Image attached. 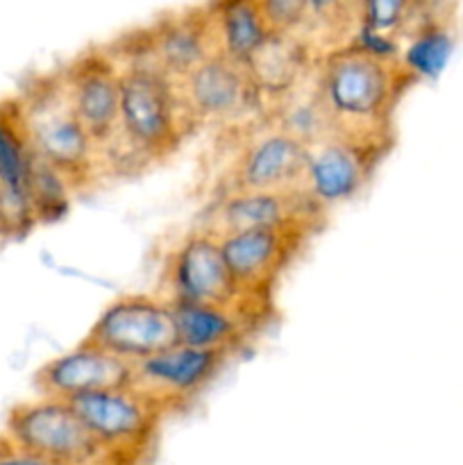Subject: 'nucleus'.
I'll return each instance as SVG.
<instances>
[{
	"instance_id": "1",
	"label": "nucleus",
	"mask_w": 463,
	"mask_h": 465,
	"mask_svg": "<svg viewBox=\"0 0 463 465\" xmlns=\"http://www.w3.org/2000/svg\"><path fill=\"white\" fill-rule=\"evenodd\" d=\"M121 66V114L113 139L100 150V180H127L168 162L193 136L180 86L159 71L136 30L107 41Z\"/></svg>"
},
{
	"instance_id": "2",
	"label": "nucleus",
	"mask_w": 463,
	"mask_h": 465,
	"mask_svg": "<svg viewBox=\"0 0 463 465\" xmlns=\"http://www.w3.org/2000/svg\"><path fill=\"white\" fill-rule=\"evenodd\" d=\"M413 84L402 68L359 50H334L318 59L316 89L339 134L398 141L395 114Z\"/></svg>"
},
{
	"instance_id": "3",
	"label": "nucleus",
	"mask_w": 463,
	"mask_h": 465,
	"mask_svg": "<svg viewBox=\"0 0 463 465\" xmlns=\"http://www.w3.org/2000/svg\"><path fill=\"white\" fill-rule=\"evenodd\" d=\"M307 148L266 118L216 132L202 159V203L232 193L300 191Z\"/></svg>"
},
{
	"instance_id": "4",
	"label": "nucleus",
	"mask_w": 463,
	"mask_h": 465,
	"mask_svg": "<svg viewBox=\"0 0 463 465\" xmlns=\"http://www.w3.org/2000/svg\"><path fill=\"white\" fill-rule=\"evenodd\" d=\"M12 104L32 153L66 175L77 193L103 182L100 150L77 118L57 68L27 77Z\"/></svg>"
},
{
	"instance_id": "5",
	"label": "nucleus",
	"mask_w": 463,
	"mask_h": 465,
	"mask_svg": "<svg viewBox=\"0 0 463 465\" xmlns=\"http://www.w3.org/2000/svg\"><path fill=\"white\" fill-rule=\"evenodd\" d=\"M73 409L107 465H153L166 418L132 386L75 400Z\"/></svg>"
},
{
	"instance_id": "6",
	"label": "nucleus",
	"mask_w": 463,
	"mask_h": 465,
	"mask_svg": "<svg viewBox=\"0 0 463 465\" xmlns=\"http://www.w3.org/2000/svg\"><path fill=\"white\" fill-rule=\"evenodd\" d=\"M395 148V141L359 139L331 132L309 145L300 193L320 213L357 200L375 180L377 171Z\"/></svg>"
},
{
	"instance_id": "7",
	"label": "nucleus",
	"mask_w": 463,
	"mask_h": 465,
	"mask_svg": "<svg viewBox=\"0 0 463 465\" xmlns=\"http://www.w3.org/2000/svg\"><path fill=\"white\" fill-rule=\"evenodd\" d=\"M153 293L171 307L243 300L227 268L221 239L195 227L177 236L162 252Z\"/></svg>"
},
{
	"instance_id": "8",
	"label": "nucleus",
	"mask_w": 463,
	"mask_h": 465,
	"mask_svg": "<svg viewBox=\"0 0 463 465\" xmlns=\"http://www.w3.org/2000/svg\"><path fill=\"white\" fill-rule=\"evenodd\" d=\"M325 223H291L222 239V254L241 298L275 302L281 277L307 252Z\"/></svg>"
},
{
	"instance_id": "9",
	"label": "nucleus",
	"mask_w": 463,
	"mask_h": 465,
	"mask_svg": "<svg viewBox=\"0 0 463 465\" xmlns=\"http://www.w3.org/2000/svg\"><path fill=\"white\" fill-rule=\"evenodd\" d=\"M82 341L134 366L177 343L172 307L153 291L123 293L104 304Z\"/></svg>"
},
{
	"instance_id": "10",
	"label": "nucleus",
	"mask_w": 463,
	"mask_h": 465,
	"mask_svg": "<svg viewBox=\"0 0 463 465\" xmlns=\"http://www.w3.org/2000/svg\"><path fill=\"white\" fill-rule=\"evenodd\" d=\"M236 359L175 343L132 366L130 386L143 395L163 418L180 416L195 407Z\"/></svg>"
},
{
	"instance_id": "11",
	"label": "nucleus",
	"mask_w": 463,
	"mask_h": 465,
	"mask_svg": "<svg viewBox=\"0 0 463 465\" xmlns=\"http://www.w3.org/2000/svg\"><path fill=\"white\" fill-rule=\"evenodd\" d=\"M177 86L193 132L216 134L263 116L248 68L218 54L200 64Z\"/></svg>"
},
{
	"instance_id": "12",
	"label": "nucleus",
	"mask_w": 463,
	"mask_h": 465,
	"mask_svg": "<svg viewBox=\"0 0 463 465\" xmlns=\"http://www.w3.org/2000/svg\"><path fill=\"white\" fill-rule=\"evenodd\" d=\"M5 434L53 465H107L73 404L34 398L12 407Z\"/></svg>"
},
{
	"instance_id": "13",
	"label": "nucleus",
	"mask_w": 463,
	"mask_h": 465,
	"mask_svg": "<svg viewBox=\"0 0 463 465\" xmlns=\"http://www.w3.org/2000/svg\"><path fill=\"white\" fill-rule=\"evenodd\" d=\"M177 343L239 359L275 322V302L239 300L232 304H180L172 307Z\"/></svg>"
},
{
	"instance_id": "14",
	"label": "nucleus",
	"mask_w": 463,
	"mask_h": 465,
	"mask_svg": "<svg viewBox=\"0 0 463 465\" xmlns=\"http://www.w3.org/2000/svg\"><path fill=\"white\" fill-rule=\"evenodd\" d=\"M77 118L98 150L113 139L121 114V66L107 44L91 45L57 68Z\"/></svg>"
},
{
	"instance_id": "15",
	"label": "nucleus",
	"mask_w": 463,
	"mask_h": 465,
	"mask_svg": "<svg viewBox=\"0 0 463 465\" xmlns=\"http://www.w3.org/2000/svg\"><path fill=\"white\" fill-rule=\"evenodd\" d=\"M327 216L313 209L300 191L291 193H232L202 203L193 225L216 239L291 225V223H325Z\"/></svg>"
},
{
	"instance_id": "16",
	"label": "nucleus",
	"mask_w": 463,
	"mask_h": 465,
	"mask_svg": "<svg viewBox=\"0 0 463 465\" xmlns=\"http://www.w3.org/2000/svg\"><path fill=\"white\" fill-rule=\"evenodd\" d=\"M136 35L154 66L175 82L216 54L209 3L162 14L136 27Z\"/></svg>"
},
{
	"instance_id": "17",
	"label": "nucleus",
	"mask_w": 463,
	"mask_h": 465,
	"mask_svg": "<svg viewBox=\"0 0 463 465\" xmlns=\"http://www.w3.org/2000/svg\"><path fill=\"white\" fill-rule=\"evenodd\" d=\"M130 363L80 341L75 348L45 361L34 372L32 384H34L36 398L73 404L84 395L130 386Z\"/></svg>"
},
{
	"instance_id": "18",
	"label": "nucleus",
	"mask_w": 463,
	"mask_h": 465,
	"mask_svg": "<svg viewBox=\"0 0 463 465\" xmlns=\"http://www.w3.org/2000/svg\"><path fill=\"white\" fill-rule=\"evenodd\" d=\"M454 9V5L418 3L416 16L402 36L398 62L413 84L436 80L448 66L457 45Z\"/></svg>"
},
{
	"instance_id": "19",
	"label": "nucleus",
	"mask_w": 463,
	"mask_h": 465,
	"mask_svg": "<svg viewBox=\"0 0 463 465\" xmlns=\"http://www.w3.org/2000/svg\"><path fill=\"white\" fill-rule=\"evenodd\" d=\"M34 153L18 123L12 98L0 103V191L7 204L9 234L23 236L36 225L30 203Z\"/></svg>"
},
{
	"instance_id": "20",
	"label": "nucleus",
	"mask_w": 463,
	"mask_h": 465,
	"mask_svg": "<svg viewBox=\"0 0 463 465\" xmlns=\"http://www.w3.org/2000/svg\"><path fill=\"white\" fill-rule=\"evenodd\" d=\"M318 54L298 36L272 35L250 59L248 75L252 82L261 112L284 100L316 73Z\"/></svg>"
},
{
	"instance_id": "21",
	"label": "nucleus",
	"mask_w": 463,
	"mask_h": 465,
	"mask_svg": "<svg viewBox=\"0 0 463 465\" xmlns=\"http://www.w3.org/2000/svg\"><path fill=\"white\" fill-rule=\"evenodd\" d=\"M209 18H212L216 54L239 66H248L250 59L272 36L263 16L261 0L209 3Z\"/></svg>"
},
{
	"instance_id": "22",
	"label": "nucleus",
	"mask_w": 463,
	"mask_h": 465,
	"mask_svg": "<svg viewBox=\"0 0 463 465\" xmlns=\"http://www.w3.org/2000/svg\"><path fill=\"white\" fill-rule=\"evenodd\" d=\"M263 118L272 123L277 130L289 134L291 139L298 141L300 145H304V148L318 143V141H322L334 132L330 118H327V112L322 109L320 95H318L316 73L300 89H295L284 100L272 104L263 114Z\"/></svg>"
},
{
	"instance_id": "23",
	"label": "nucleus",
	"mask_w": 463,
	"mask_h": 465,
	"mask_svg": "<svg viewBox=\"0 0 463 465\" xmlns=\"http://www.w3.org/2000/svg\"><path fill=\"white\" fill-rule=\"evenodd\" d=\"M307 0H261L263 16L272 35L295 36L304 18Z\"/></svg>"
},
{
	"instance_id": "24",
	"label": "nucleus",
	"mask_w": 463,
	"mask_h": 465,
	"mask_svg": "<svg viewBox=\"0 0 463 465\" xmlns=\"http://www.w3.org/2000/svg\"><path fill=\"white\" fill-rule=\"evenodd\" d=\"M0 465H53L39 454L30 452L16 440L9 439L7 434H0Z\"/></svg>"
},
{
	"instance_id": "25",
	"label": "nucleus",
	"mask_w": 463,
	"mask_h": 465,
	"mask_svg": "<svg viewBox=\"0 0 463 465\" xmlns=\"http://www.w3.org/2000/svg\"><path fill=\"white\" fill-rule=\"evenodd\" d=\"M0 236H3L5 241L12 239V234H9V221H7V204H5L3 191H0Z\"/></svg>"
},
{
	"instance_id": "26",
	"label": "nucleus",
	"mask_w": 463,
	"mask_h": 465,
	"mask_svg": "<svg viewBox=\"0 0 463 465\" xmlns=\"http://www.w3.org/2000/svg\"><path fill=\"white\" fill-rule=\"evenodd\" d=\"M5 243V239H3V236H0V245H3Z\"/></svg>"
}]
</instances>
